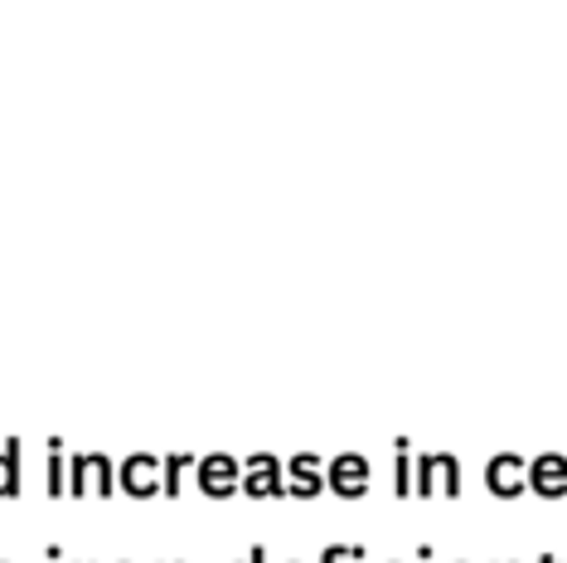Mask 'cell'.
Instances as JSON below:
<instances>
[{"instance_id":"cell-1","label":"cell","mask_w":567,"mask_h":563,"mask_svg":"<svg viewBox=\"0 0 567 563\" xmlns=\"http://www.w3.org/2000/svg\"><path fill=\"white\" fill-rule=\"evenodd\" d=\"M69 467H73V471H69V495H87V491H97L102 501H107V495H112V481H117V467H112L102 452H79Z\"/></svg>"},{"instance_id":"cell-2","label":"cell","mask_w":567,"mask_h":563,"mask_svg":"<svg viewBox=\"0 0 567 563\" xmlns=\"http://www.w3.org/2000/svg\"><path fill=\"white\" fill-rule=\"evenodd\" d=\"M195 471H199V491L209 501H228L234 491H243V462H234V457H199Z\"/></svg>"},{"instance_id":"cell-3","label":"cell","mask_w":567,"mask_h":563,"mask_svg":"<svg viewBox=\"0 0 567 563\" xmlns=\"http://www.w3.org/2000/svg\"><path fill=\"white\" fill-rule=\"evenodd\" d=\"M243 495H252V501H277V495H287L277 457L262 452V457H248V462H243Z\"/></svg>"},{"instance_id":"cell-4","label":"cell","mask_w":567,"mask_h":563,"mask_svg":"<svg viewBox=\"0 0 567 563\" xmlns=\"http://www.w3.org/2000/svg\"><path fill=\"white\" fill-rule=\"evenodd\" d=\"M165 462H156V457H146V452H136V457H126L122 471H117V481H122V491L132 495V501H146V495H165V485L156 481V471Z\"/></svg>"},{"instance_id":"cell-5","label":"cell","mask_w":567,"mask_h":563,"mask_svg":"<svg viewBox=\"0 0 567 563\" xmlns=\"http://www.w3.org/2000/svg\"><path fill=\"white\" fill-rule=\"evenodd\" d=\"M326 481L334 485V495L354 501V495H364V485H369V462H364V457H354V452L350 457H334Z\"/></svg>"},{"instance_id":"cell-6","label":"cell","mask_w":567,"mask_h":563,"mask_svg":"<svg viewBox=\"0 0 567 563\" xmlns=\"http://www.w3.org/2000/svg\"><path fill=\"white\" fill-rule=\"evenodd\" d=\"M287 471H291V485H287V491H291V495H301V501H316L320 485H326V477H320V462H316V457H311V452L296 457V462H291Z\"/></svg>"},{"instance_id":"cell-7","label":"cell","mask_w":567,"mask_h":563,"mask_svg":"<svg viewBox=\"0 0 567 563\" xmlns=\"http://www.w3.org/2000/svg\"><path fill=\"white\" fill-rule=\"evenodd\" d=\"M20 495V438L6 442L0 452V501H16Z\"/></svg>"},{"instance_id":"cell-8","label":"cell","mask_w":567,"mask_h":563,"mask_svg":"<svg viewBox=\"0 0 567 563\" xmlns=\"http://www.w3.org/2000/svg\"><path fill=\"white\" fill-rule=\"evenodd\" d=\"M44 452H49V485H44V491H49V501H59V495H63V442L49 438Z\"/></svg>"},{"instance_id":"cell-9","label":"cell","mask_w":567,"mask_h":563,"mask_svg":"<svg viewBox=\"0 0 567 563\" xmlns=\"http://www.w3.org/2000/svg\"><path fill=\"white\" fill-rule=\"evenodd\" d=\"M195 462H199V457H189V452L165 457V501H179V471L195 467Z\"/></svg>"},{"instance_id":"cell-10","label":"cell","mask_w":567,"mask_h":563,"mask_svg":"<svg viewBox=\"0 0 567 563\" xmlns=\"http://www.w3.org/2000/svg\"><path fill=\"white\" fill-rule=\"evenodd\" d=\"M354 554H359V549H354V544H330V549H326V554H320V563H350Z\"/></svg>"},{"instance_id":"cell-11","label":"cell","mask_w":567,"mask_h":563,"mask_svg":"<svg viewBox=\"0 0 567 563\" xmlns=\"http://www.w3.org/2000/svg\"><path fill=\"white\" fill-rule=\"evenodd\" d=\"M398 495H408V462H403V442H398Z\"/></svg>"},{"instance_id":"cell-12","label":"cell","mask_w":567,"mask_h":563,"mask_svg":"<svg viewBox=\"0 0 567 563\" xmlns=\"http://www.w3.org/2000/svg\"><path fill=\"white\" fill-rule=\"evenodd\" d=\"M248 563H267V549H262V544H257V549H252V554H248Z\"/></svg>"},{"instance_id":"cell-13","label":"cell","mask_w":567,"mask_h":563,"mask_svg":"<svg viewBox=\"0 0 567 563\" xmlns=\"http://www.w3.org/2000/svg\"><path fill=\"white\" fill-rule=\"evenodd\" d=\"M59 554H63V549H44V563H59Z\"/></svg>"}]
</instances>
